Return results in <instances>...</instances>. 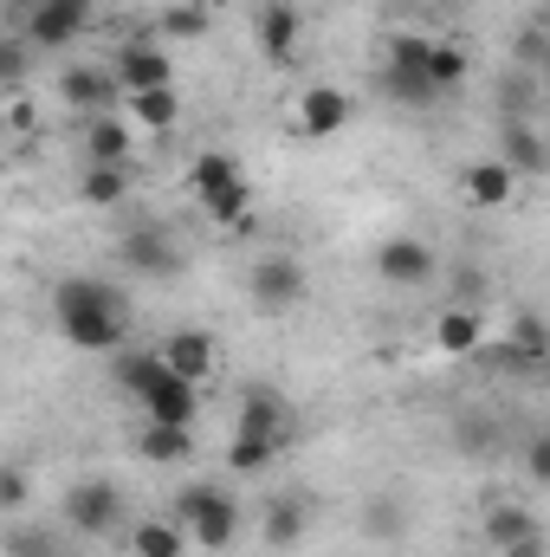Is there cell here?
<instances>
[{"label": "cell", "instance_id": "cell-1", "mask_svg": "<svg viewBox=\"0 0 550 557\" xmlns=\"http://www.w3.org/2000/svg\"><path fill=\"white\" fill-rule=\"evenodd\" d=\"M52 324L72 350H124L130 344V298L111 278H59L52 285Z\"/></svg>", "mask_w": 550, "mask_h": 557}, {"label": "cell", "instance_id": "cell-2", "mask_svg": "<svg viewBox=\"0 0 550 557\" xmlns=\"http://www.w3.org/2000/svg\"><path fill=\"white\" fill-rule=\"evenodd\" d=\"M291 441H298V409L278 396L273 383H247V389H240V403H234L227 467H234V473H266Z\"/></svg>", "mask_w": 550, "mask_h": 557}, {"label": "cell", "instance_id": "cell-3", "mask_svg": "<svg viewBox=\"0 0 550 557\" xmlns=\"http://www.w3.org/2000/svg\"><path fill=\"white\" fill-rule=\"evenodd\" d=\"M175 525H182V539H188L195 552L221 557V552H234V539H240V499H234L227 486L195 480V486L175 493Z\"/></svg>", "mask_w": 550, "mask_h": 557}, {"label": "cell", "instance_id": "cell-4", "mask_svg": "<svg viewBox=\"0 0 550 557\" xmlns=\"http://www.w3.org/2000/svg\"><path fill=\"white\" fill-rule=\"evenodd\" d=\"M91 26H98V0H13L7 7V33H20L33 52H65Z\"/></svg>", "mask_w": 550, "mask_h": 557}, {"label": "cell", "instance_id": "cell-5", "mask_svg": "<svg viewBox=\"0 0 550 557\" xmlns=\"http://www.w3.org/2000/svg\"><path fill=\"white\" fill-rule=\"evenodd\" d=\"M383 91L396 104H434V85H427V33H396L389 52H383Z\"/></svg>", "mask_w": 550, "mask_h": 557}, {"label": "cell", "instance_id": "cell-6", "mask_svg": "<svg viewBox=\"0 0 550 557\" xmlns=\"http://www.w3.org/2000/svg\"><path fill=\"white\" fill-rule=\"evenodd\" d=\"M357 124V98L343 91V85H304L298 98H291V131L311 143L324 137H343Z\"/></svg>", "mask_w": 550, "mask_h": 557}, {"label": "cell", "instance_id": "cell-7", "mask_svg": "<svg viewBox=\"0 0 550 557\" xmlns=\"http://www.w3.org/2000/svg\"><path fill=\"white\" fill-rule=\"evenodd\" d=\"M65 525L78 532V539H111L117 525H124V493H117V480H78L72 493H65Z\"/></svg>", "mask_w": 550, "mask_h": 557}, {"label": "cell", "instance_id": "cell-8", "mask_svg": "<svg viewBox=\"0 0 550 557\" xmlns=\"http://www.w3.org/2000/svg\"><path fill=\"white\" fill-rule=\"evenodd\" d=\"M117 260H124V273H137V278H175L182 273V240L162 227V221H137L124 240H117Z\"/></svg>", "mask_w": 550, "mask_h": 557}, {"label": "cell", "instance_id": "cell-9", "mask_svg": "<svg viewBox=\"0 0 550 557\" xmlns=\"http://www.w3.org/2000/svg\"><path fill=\"white\" fill-rule=\"evenodd\" d=\"M155 357H162V370L168 376H182V383H214V370H221V344H214V331H201V324H175L162 344H155Z\"/></svg>", "mask_w": 550, "mask_h": 557}, {"label": "cell", "instance_id": "cell-10", "mask_svg": "<svg viewBox=\"0 0 550 557\" xmlns=\"http://www.w3.org/2000/svg\"><path fill=\"white\" fill-rule=\"evenodd\" d=\"M247 292H253V305H260V311H291V305H304L311 273H304V260H298V253H266V260H253Z\"/></svg>", "mask_w": 550, "mask_h": 557}, {"label": "cell", "instance_id": "cell-11", "mask_svg": "<svg viewBox=\"0 0 550 557\" xmlns=\"http://www.w3.org/2000/svg\"><path fill=\"white\" fill-rule=\"evenodd\" d=\"M434 273H440V253L414 234H389L376 247V278L396 285V292H421V285H434Z\"/></svg>", "mask_w": 550, "mask_h": 557}, {"label": "cell", "instance_id": "cell-12", "mask_svg": "<svg viewBox=\"0 0 550 557\" xmlns=\"http://www.w3.org/2000/svg\"><path fill=\"white\" fill-rule=\"evenodd\" d=\"M111 78H117V98L155 91V85H175V59H168L155 39H124L117 59H111Z\"/></svg>", "mask_w": 550, "mask_h": 557}, {"label": "cell", "instance_id": "cell-13", "mask_svg": "<svg viewBox=\"0 0 550 557\" xmlns=\"http://www.w3.org/2000/svg\"><path fill=\"white\" fill-rule=\"evenodd\" d=\"M253 39H260V52H266L273 65H291L298 46H304V13H298V0H266V7L253 13Z\"/></svg>", "mask_w": 550, "mask_h": 557}, {"label": "cell", "instance_id": "cell-14", "mask_svg": "<svg viewBox=\"0 0 550 557\" xmlns=\"http://www.w3.org/2000/svg\"><path fill=\"white\" fill-rule=\"evenodd\" d=\"M78 156H85V162H117V169H130V156H137V131H130L117 111L78 117Z\"/></svg>", "mask_w": 550, "mask_h": 557}, {"label": "cell", "instance_id": "cell-15", "mask_svg": "<svg viewBox=\"0 0 550 557\" xmlns=\"http://www.w3.org/2000/svg\"><path fill=\"white\" fill-rule=\"evenodd\" d=\"M137 409H142V421H162V428H195V416H201V389L162 370V376L137 396Z\"/></svg>", "mask_w": 550, "mask_h": 557}, {"label": "cell", "instance_id": "cell-16", "mask_svg": "<svg viewBox=\"0 0 550 557\" xmlns=\"http://www.w3.org/2000/svg\"><path fill=\"white\" fill-rule=\"evenodd\" d=\"M479 539L505 557V552H518V545H532V539H545V525H538L532 506H518V499H492V506L479 512Z\"/></svg>", "mask_w": 550, "mask_h": 557}, {"label": "cell", "instance_id": "cell-17", "mask_svg": "<svg viewBox=\"0 0 550 557\" xmlns=\"http://www.w3.org/2000/svg\"><path fill=\"white\" fill-rule=\"evenodd\" d=\"M311 539V506L298 499V493H278V499H266V512H260V545L273 557L298 552Z\"/></svg>", "mask_w": 550, "mask_h": 557}, {"label": "cell", "instance_id": "cell-18", "mask_svg": "<svg viewBox=\"0 0 550 557\" xmlns=\"http://www.w3.org/2000/svg\"><path fill=\"white\" fill-rule=\"evenodd\" d=\"M518 182L525 175H545V131L538 117H499V149H492Z\"/></svg>", "mask_w": 550, "mask_h": 557}, {"label": "cell", "instance_id": "cell-19", "mask_svg": "<svg viewBox=\"0 0 550 557\" xmlns=\"http://www.w3.org/2000/svg\"><path fill=\"white\" fill-rule=\"evenodd\" d=\"M434 350L440 357H479L486 350V311L479 305H447L434 318Z\"/></svg>", "mask_w": 550, "mask_h": 557}, {"label": "cell", "instance_id": "cell-20", "mask_svg": "<svg viewBox=\"0 0 550 557\" xmlns=\"http://www.w3.org/2000/svg\"><path fill=\"white\" fill-rule=\"evenodd\" d=\"M59 98H65L78 117H98V111H111L117 78H111V65H72V72H59Z\"/></svg>", "mask_w": 550, "mask_h": 557}, {"label": "cell", "instance_id": "cell-21", "mask_svg": "<svg viewBox=\"0 0 550 557\" xmlns=\"http://www.w3.org/2000/svg\"><path fill=\"white\" fill-rule=\"evenodd\" d=\"M460 195H466L473 208H512L518 175H512L499 156H479V162H466V169H460Z\"/></svg>", "mask_w": 550, "mask_h": 557}, {"label": "cell", "instance_id": "cell-22", "mask_svg": "<svg viewBox=\"0 0 550 557\" xmlns=\"http://www.w3.org/2000/svg\"><path fill=\"white\" fill-rule=\"evenodd\" d=\"M124 124L142 137H168L182 124V91L175 85H155V91H130L124 98Z\"/></svg>", "mask_w": 550, "mask_h": 557}, {"label": "cell", "instance_id": "cell-23", "mask_svg": "<svg viewBox=\"0 0 550 557\" xmlns=\"http://www.w3.org/2000/svg\"><path fill=\"white\" fill-rule=\"evenodd\" d=\"M201 214H208V227H221V234H253V182L234 175L227 188H214V195L201 201Z\"/></svg>", "mask_w": 550, "mask_h": 557}, {"label": "cell", "instance_id": "cell-24", "mask_svg": "<svg viewBox=\"0 0 550 557\" xmlns=\"http://www.w3.org/2000/svg\"><path fill=\"white\" fill-rule=\"evenodd\" d=\"M466 78H473V52H466V39H427V85H434V98L460 91Z\"/></svg>", "mask_w": 550, "mask_h": 557}, {"label": "cell", "instance_id": "cell-25", "mask_svg": "<svg viewBox=\"0 0 550 557\" xmlns=\"http://www.w3.org/2000/svg\"><path fill=\"white\" fill-rule=\"evenodd\" d=\"M188 454H195V428H162V421L137 428V460H149V467H182Z\"/></svg>", "mask_w": 550, "mask_h": 557}, {"label": "cell", "instance_id": "cell-26", "mask_svg": "<svg viewBox=\"0 0 550 557\" xmlns=\"http://www.w3.org/2000/svg\"><path fill=\"white\" fill-rule=\"evenodd\" d=\"M78 201H85V208H124V201H130V169H117V162H85V169H78Z\"/></svg>", "mask_w": 550, "mask_h": 557}, {"label": "cell", "instance_id": "cell-27", "mask_svg": "<svg viewBox=\"0 0 550 557\" xmlns=\"http://www.w3.org/2000/svg\"><path fill=\"white\" fill-rule=\"evenodd\" d=\"M234 175H247V169H240V156H227V149H201V156L188 162V195H195V201H208V195H214V188H227Z\"/></svg>", "mask_w": 550, "mask_h": 557}, {"label": "cell", "instance_id": "cell-28", "mask_svg": "<svg viewBox=\"0 0 550 557\" xmlns=\"http://www.w3.org/2000/svg\"><path fill=\"white\" fill-rule=\"evenodd\" d=\"M130 557H188V539L175 519H137L130 525Z\"/></svg>", "mask_w": 550, "mask_h": 557}, {"label": "cell", "instance_id": "cell-29", "mask_svg": "<svg viewBox=\"0 0 550 557\" xmlns=\"http://www.w3.org/2000/svg\"><path fill=\"white\" fill-rule=\"evenodd\" d=\"M155 33H162V39H208V33H214V7H208V0H175V7H162Z\"/></svg>", "mask_w": 550, "mask_h": 557}, {"label": "cell", "instance_id": "cell-30", "mask_svg": "<svg viewBox=\"0 0 550 557\" xmlns=\"http://www.w3.org/2000/svg\"><path fill=\"white\" fill-rule=\"evenodd\" d=\"M505 344H512V363L538 370V363L550 357V331H545V318H538V311H518V318H512V331H505Z\"/></svg>", "mask_w": 550, "mask_h": 557}, {"label": "cell", "instance_id": "cell-31", "mask_svg": "<svg viewBox=\"0 0 550 557\" xmlns=\"http://www.w3.org/2000/svg\"><path fill=\"white\" fill-rule=\"evenodd\" d=\"M155 376H162V357H155V350H117V389H124L130 403H137Z\"/></svg>", "mask_w": 550, "mask_h": 557}, {"label": "cell", "instance_id": "cell-32", "mask_svg": "<svg viewBox=\"0 0 550 557\" xmlns=\"http://www.w3.org/2000/svg\"><path fill=\"white\" fill-rule=\"evenodd\" d=\"M26 506H33V467L0 460V512H26Z\"/></svg>", "mask_w": 550, "mask_h": 557}, {"label": "cell", "instance_id": "cell-33", "mask_svg": "<svg viewBox=\"0 0 550 557\" xmlns=\"http://www.w3.org/2000/svg\"><path fill=\"white\" fill-rule=\"evenodd\" d=\"M33 72V46L20 33H0V85H20Z\"/></svg>", "mask_w": 550, "mask_h": 557}, {"label": "cell", "instance_id": "cell-34", "mask_svg": "<svg viewBox=\"0 0 550 557\" xmlns=\"http://www.w3.org/2000/svg\"><path fill=\"white\" fill-rule=\"evenodd\" d=\"M518 65H525V72H545V20H538V13H532L525 33H518Z\"/></svg>", "mask_w": 550, "mask_h": 557}, {"label": "cell", "instance_id": "cell-35", "mask_svg": "<svg viewBox=\"0 0 550 557\" xmlns=\"http://www.w3.org/2000/svg\"><path fill=\"white\" fill-rule=\"evenodd\" d=\"M0 124H7V131H13V137H33V131H39V111H33V98H13V104H7V117H0Z\"/></svg>", "mask_w": 550, "mask_h": 557}, {"label": "cell", "instance_id": "cell-36", "mask_svg": "<svg viewBox=\"0 0 550 557\" xmlns=\"http://www.w3.org/2000/svg\"><path fill=\"white\" fill-rule=\"evenodd\" d=\"M525 473H532L538 486L550 480V434H532V441H525Z\"/></svg>", "mask_w": 550, "mask_h": 557}, {"label": "cell", "instance_id": "cell-37", "mask_svg": "<svg viewBox=\"0 0 550 557\" xmlns=\"http://www.w3.org/2000/svg\"><path fill=\"white\" fill-rule=\"evenodd\" d=\"M7 557H59V552H52L46 532H13V539H7Z\"/></svg>", "mask_w": 550, "mask_h": 557}, {"label": "cell", "instance_id": "cell-38", "mask_svg": "<svg viewBox=\"0 0 550 557\" xmlns=\"http://www.w3.org/2000/svg\"><path fill=\"white\" fill-rule=\"evenodd\" d=\"M370 525H376V532H402V525H409V512H402L396 499H376V506H370Z\"/></svg>", "mask_w": 550, "mask_h": 557}, {"label": "cell", "instance_id": "cell-39", "mask_svg": "<svg viewBox=\"0 0 550 557\" xmlns=\"http://www.w3.org/2000/svg\"><path fill=\"white\" fill-rule=\"evenodd\" d=\"M396 7H427V0H396Z\"/></svg>", "mask_w": 550, "mask_h": 557}]
</instances>
